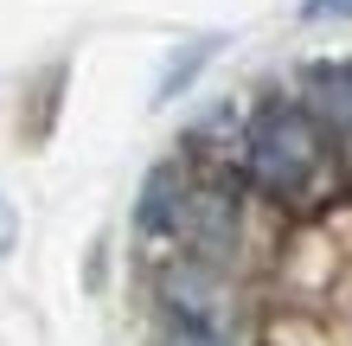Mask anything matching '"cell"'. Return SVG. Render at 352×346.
<instances>
[{
  "mask_svg": "<svg viewBox=\"0 0 352 346\" xmlns=\"http://www.w3.org/2000/svg\"><path fill=\"white\" fill-rule=\"evenodd\" d=\"M346 173H352V122H346Z\"/></svg>",
  "mask_w": 352,
  "mask_h": 346,
  "instance_id": "cell-9",
  "label": "cell"
},
{
  "mask_svg": "<svg viewBox=\"0 0 352 346\" xmlns=\"http://www.w3.org/2000/svg\"><path fill=\"white\" fill-rule=\"evenodd\" d=\"M301 84H307V103L301 109L314 116V122H340V129L352 122V65H314Z\"/></svg>",
  "mask_w": 352,
  "mask_h": 346,
  "instance_id": "cell-5",
  "label": "cell"
},
{
  "mask_svg": "<svg viewBox=\"0 0 352 346\" xmlns=\"http://www.w3.org/2000/svg\"><path fill=\"white\" fill-rule=\"evenodd\" d=\"M160 301H167V327H186V334H205V340H224L231 334V314L237 301L231 289H224V276L212 270V263H173L167 276H160Z\"/></svg>",
  "mask_w": 352,
  "mask_h": 346,
  "instance_id": "cell-2",
  "label": "cell"
},
{
  "mask_svg": "<svg viewBox=\"0 0 352 346\" xmlns=\"http://www.w3.org/2000/svg\"><path fill=\"white\" fill-rule=\"evenodd\" d=\"M301 19H352V0H301Z\"/></svg>",
  "mask_w": 352,
  "mask_h": 346,
  "instance_id": "cell-7",
  "label": "cell"
},
{
  "mask_svg": "<svg viewBox=\"0 0 352 346\" xmlns=\"http://www.w3.org/2000/svg\"><path fill=\"white\" fill-rule=\"evenodd\" d=\"M237 231H243V206H237V193L231 186H186L179 199V218H173V237L192 250V263H218L237 250Z\"/></svg>",
  "mask_w": 352,
  "mask_h": 346,
  "instance_id": "cell-3",
  "label": "cell"
},
{
  "mask_svg": "<svg viewBox=\"0 0 352 346\" xmlns=\"http://www.w3.org/2000/svg\"><path fill=\"white\" fill-rule=\"evenodd\" d=\"M186 167L179 160H167V167H154L148 180H141V206H135V225L148 237H173V218H179V199H186Z\"/></svg>",
  "mask_w": 352,
  "mask_h": 346,
  "instance_id": "cell-4",
  "label": "cell"
},
{
  "mask_svg": "<svg viewBox=\"0 0 352 346\" xmlns=\"http://www.w3.org/2000/svg\"><path fill=\"white\" fill-rule=\"evenodd\" d=\"M243 160H250L256 186L276 199H301L327 167V135L301 103H263L250 135H243Z\"/></svg>",
  "mask_w": 352,
  "mask_h": 346,
  "instance_id": "cell-1",
  "label": "cell"
},
{
  "mask_svg": "<svg viewBox=\"0 0 352 346\" xmlns=\"http://www.w3.org/2000/svg\"><path fill=\"white\" fill-rule=\"evenodd\" d=\"M218 45H224V39H192L186 52H173V58H167V71H160V84H154V103H173V96H179V90H186V84H192V77L218 58Z\"/></svg>",
  "mask_w": 352,
  "mask_h": 346,
  "instance_id": "cell-6",
  "label": "cell"
},
{
  "mask_svg": "<svg viewBox=\"0 0 352 346\" xmlns=\"http://www.w3.org/2000/svg\"><path fill=\"white\" fill-rule=\"evenodd\" d=\"M19 244V212H13V199H0V257H7Z\"/></svg>",
  "mask_w": 352,
  "mask_h": 346,
  "instance_id": "cell-8",
  "label": "cell"
}]
</instances>
